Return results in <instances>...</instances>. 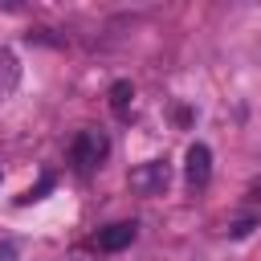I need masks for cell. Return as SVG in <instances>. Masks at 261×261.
I'll use <instances>...</instances> for the list:
<instances>
[{"mask_svg": "<svg viewBox=\"0 0 261 261\" xmlns=\"http://www.w3.org/2000/svg\"><path fill=\"white\" fill-rule=\"evenodd\" d=\"M106 155H110V139L102 130H77V139L69 147V163H73L77 175H90Z\"/></svg>", "mask_w": 261, "mask_h": 261, "instance_id": "6da1fadb", "label": "cell"}, {"mask_svg": "<svg viewBox=\"0 0 261 261\" xmlns=\"http://www.w3.org/2000/svg\"><path fill=\"white\" fill-rule=\"evenodd\" d=\"M171 184V163L167 159H147L139 167H130V192L139 196H163Z\"/></svg>", "mask_w": 261, "mask_h": 261, "instance_id": "7a4b0ae2", "label": "cell"}, {"mask_svg": "<svg viewBox=\"0 0 261 261\" xmlns=\"http://www.w3.org/2000/svg\"><path fill=\"white\" fill-rule=\"evenodd\" d=\"M188 188H204L208 184V175H212V151L204 147V143H192L188 147Z\"/></svg>", "mask_w": 261, "mask_h": 261, "instance_id": "3957f363", "label": "cell"}, {"mask_svg": "<svg viewBox=\"0 0 261 261\" xmlns=\"http://www.w3.org/2000/svg\"><path fill=\"white\" fill-rule=\"evenodd\" d=\"M135 237H139V224H135V220H118V224H106V228L98 232V249H102V253H118V249H126Z\"/></svg>", "mask_w": 261, "mask_h": 261, "instance_id": "277c9868", "label": "cell"}, {"mask_svg": "<svg viewBox=\"0 0 261 261\" xmlns=\"http://www.w3.org/2000/svg\"><path fill=\"white\" fill-rule=\"evenodd\" d=\"M16 86H20V61H16L12 49L0 45V98H8Z\"/></svg>", "mask_w": 261, "mask_h": 261, "instance_id": "5b68a950", "label": "cell"}, {"mask_svg": "<svg viewBox=\"0 0 261 261\" xmlns=\"http://www.w3.org/2000/svg\"><path fill=\"white\" fill-rule=\"evenodd\" d=\"M130 102H135V86L130 82H114L110 86V110L114 114H130Z\"/></svg>", "mask_w": 261, "mask_h": 261, "instance_id": "8992f818", "label": "cell"}]
</instances>
